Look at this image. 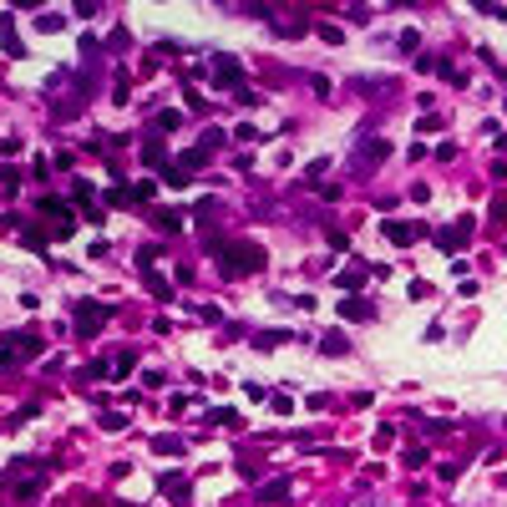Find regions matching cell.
Listing matches in <instances>:
<instances>
[{
	"instance_id": "6da1fadb",
	"label": "cell",
	"mask_w": 507,
	"mask_h": 507,
	"mask_svg": "<svg viewBox=\"0 0 507 507\" xmlns=\"http://www.w3.org/2000/svg\"><path fill=\"white\" fill-rule=\"evenodd\" d=\"M208 254L224 264V274H259L264 269V249L259 244H233V239H213Z\"/></svg>"
},
{
	"instance_id": "7a4b0ae2",
	"label": "cell",
	"mask_w": 507,
	"mask_h": 507,
	"mask_svg": "<svg viewBox=\"0 0 507 507\" xmlns=\"http://www.w3.org/2000/svg\"><path fill=\"white\" fill-rule=\"evenodd\" d=\"M107 315H112V305H102V300H82V305H76V335H82V340H92L102 325H107Z\"/></svg>"
},
{
	"instance_id": "3957f363",
	"label": "cell",
	"mask_w": 507,
	"mask_h": 507,
	"mask_svg": "<svg viewBox=\"0 0 507 507\" xmlns=\"http://www.w3.org/2000/svg\"><path fill=\"white\" fill-rule=\"evenodd\" d=\"M472 228H477V218H472V213H462L451 228H436V249H441V254H457L462 244L472 239Z\"/></svg>"
},
{
	"instance_id": "277c9868",
	"label": "cell",
	"mask_w": 507,
	"mask_h": 507,
	"mask_svg": "<svg viewBox=\"0 0 507 507\" xmlns=\"http://www.w3.org/2000/svg\"><path fill=\"white\" fill-rule=\"evenodd\" d=\"M213 76H218V86H224V92H233V86H239V76H244L239 56H224V51H218V56H213Z\"/></svg>"
},
{
	"instance_id": "5b68a950",
	"label": "cell",
	"mask_w": 507,
	"mask_h": 507,
	"mask_svg": "<svg viewBox=\"0 0 507 507\" xmlns=\"http://www.w3.org/2000/svg\"><path fill=\"white\" fill-rule=\"evenodd\" d=\"M355 173H370V167H381V158H391V142H381V137H375L370 142V148H366V142H360V152H355Z\"/></svg>"
},
{
	"instance_id": "8992f818",
	"label": "cell",
	"mask_w": 507,
	"mask_h": 507,
	"mask_svg": "<svg viewBox=\"0 0 507 507\" xmlns=\"http://www.w3.org/2000/svg\"><path fill=\"white\" fill-rule=\"evenodd\" d=\"M41 213L51 218V228H56V233H71V213H67V203H61V198H41Z\"/></svg>"
},
{
	"instance_id": "52a82bcc",
	"label": "cell",
	"mask_w": 507,
	"mask_h": 507,
	"mask_svg": "<svg viewBox=\"0 0 507 507\" xmlns=\"http://www.w3.org/2000/svg\"><path fill=\"white\" fill-rule=\"evenodd\" d=\"M10 355H41V335H5Z\"/></svg>"
},
{
	"instance_id": "ba28073f",
	"label": "cell",
	"mask_w": 507,
	"mask_h": 507,
	"mask_svg": "<svg viewBox=\"0 0 507 507\" xmlns=\"http://www.w3.org/2000/svg\"><path fill=\"white\" fill-rule=\"evenodd\" d=\"M340 315H345V320H370L375 309H370L366 300H355V294H345V300H340Z\"/></svg>"
},
{
	"instance_id": "9c48e42d",
	"label": "cell",
	"mask_w": 507,
	"mask_h": 507,
	"mask_svg": "<svg viewBox=\"0 0 507 507\" xmlns=\"http://www.w3.org/2000/svg\"><path fill=\"white\" fill-rule=\"evenodd\" d=\"M416 233H421V228H411V224H396V218H386V239H391V244H411Z\"/></svg>"
},
{
	"instance_id": "30bf717a",
	"label": "cell",
	"mask_w": 507,
	"mask_h": 507,
	"mask_svg": "<svg viewBox=\"0 0 507 507\" xmlns=\"http://www.w3.org/2000/svg\"><path fill=\"white\" fill-rule=\"evenodd\" d=\"M152 127H158V132H178V127H183V112H178V107H167V112L152 117Z\"/></svg>"
},
{
	"instance_id": "8fae6325",
	"label": "cell",
	"mask_w": 507,
	"mask_h": 507,
	"mask_svg": "<svg viewBox=\"0 0 507 507\" xmlns=\"http://www.w3.org/2000/svg\"><path fill=\"white\" fill-rule=\"evenodd\" d=\"M163 492H167V497H173L178 507H183V502L193 497V492H188V477H167V482H163Z\"/></svg>"
},
{
	"instance_id": "7c38bea8",
	"label": "cell",
	"mask_w": 507,
	"mask_h": 507,
	"mask_svg": "<svg viewBox=\"0 0 507 507\" xmlns=\"http://www.w3.org/2000/svg\"><path fill=\"white\" fill-rule=\"evenodd\" d=\"M152 451H158V457H183V441L178 436H152Z\"/></svg>"
},
{
	"instance_id": "4fadbf2b",
	"label": "cell",
	"mask_w": 507,
	"mask_h": 507,
	"mask_svg": "<svg viewBox=\"0 0 507 507\" xmlns=\"http://www.w3.org/2000/svg\"><path fill=\"white\" fill-rule=\"evenodd\" d=\"M25 467H31V462H16V467H10V477H21ZM36 487H41V477H31V482H21V487H16V497H36Z\"/></svg>"
},
{
	"instance_id": "5bb4252c",
	"label": "cell",
	"mask_w": 507,
	"mask_h": 507,
	"mask_svg": "<svg viewBox=\"0 0 507 507\" xmlns=\"http://www.w3.org/2000/svg\"><path fill=\"white\" fill-rule=\"evenodd\" d=\"M284 340H290V330H259V335H254L259 350H274V345H284Z\"/></svg>"
},
{
	"instance_id": "9a60e30c",
	"label": "cell",
	"mask_w": 507,
	"mask_h": 507,
	"mask_svg": "<svg viewBox=\"0 0 507 507\" xmlns=\"http://www.w3.org/2000/svg\"><path fill=\"white\" fill-rule=\"evenodd\" d=\"M320 350H330V355H345V350H350V340H345L340 330H330V335L320 340Z\"/></svg>"
},
{
	"instance_id": "2e32d148",
	"label": "cell",
	"mask_w": 507,
	"mask_h": 507,
	"mask_svg": "<svg viewBox=\"0 0 507 507\" xmlns=\"http://www.w3.org/2000/svg\"><path fill=\"white\" fill-rule=\"evenodd\" d=\"M360 279H366V269L355 264V269H350V274H340V279H335V284H340V290L350 294V290H360Z\"/></svg>"
},
{
	"instance_id": "e0dca14e",
	"label": "cell",
	"mask_w": 507,
	"mask_h": 507,
	"mask_svg": "<svg viewBox=\"0 0 507 507\" xmlns=\"http://www.w3.org/2000/svg\"><path fill=\"white\" fill-rule=\"evenodd\" d=\"M142 158H148V167H163V148H158V142H142Z\"/></svg>"
},
{
	"instance_id": "ac0fdd59",
	"label": "cell",
	"mask_w": 507,
	"mask_h": 507,
	"mask_svg": "<svg viewBox=\"0 0 507 507\" xmlns=\"http://www.w3.org/2000/svg\"><path fill=\"white\" fill-rule=\"evenodd\" d=\"M284 492H290V482H269L264 492H259V502H279V497H284Z\"/></svg>"
},
{
	"instance_id": "d6986e66",
	"label": "cell",
	"mask_w": 507,
	"mask_h": 507,
	"mask_svg": "<svg viewBox=\"0 0 507 507\" xmlns=\"http://www.w3.org/2000/svg\"><path fill=\"white\" fill-rule=\"evenodd\" d=\"M320 41L325 46H345V36H340V25H320Z\"/></svg>"
},
{
	"instance_id": "ffe728a7",
	"label": "cell",
	"mask_w": 507,
	"mask_h": 507,
	"mask_svg": "<svg viewBox=\"0 0 507 507\" xmlns=\"http://www.w3.org/2000/svg\"><path fill=\"white\" fill-rule=\"evenodd\" d=\"M137 264H142V269H152V264H158V244H142V254H137Z\"/></svg>"
},
{
	"instance_id": "44dd1931",
	"label": "cell",
	"mask_w": 507,
	"mask_h": 507,
	"mask_svg": "<svg viewBox=\"0 0 507 507\" xmlns=\"http://www.w3.org/2000/svg\"><path fill=\"white\" fill-rule=\"evenodd\" d=\"M163 178H167V183H173V188H188V167H167Z\"/></svg>"
},
{
	"instance_id": "7402d4cb",
	"label": "cell",
	"mask_w": 507,
	"mask_h": 507,
	"mask_svg": "<svg viewBox=\"0 0 507 507\" xmlns=\"http://www.w3.org/2000/svg\"><path fill=\"white\" fill-rule=\"evenodd\" d=\"M132 366H137L132 355H117V360H112V375H132Z\"/></svg>"
},
{
	"instance_id": "603a6c76",
	"label": "cell",
	"mask_w": 507,
	"mask_h": 507,
	"mask_svg": "<svg viewBox=\"0 0 507 507\" xmlns=\"http://www.w3.org/2000/svg\"><path fill=\"white\" fill-rule=\"evenodd\" d=\"M426 457H432L426 447H411V451H406V467H426Z\"/></svg>"
},
{
	"instance_id": "cb8c5ba5",
	"label": "cell",
	"mask_w": 507,
	"mask_h": 507,
	"mask_svg": "<svg viewBox=\"0 0 507 507\" xmlns=\"http://www.w3.org/2000/svg\"><path fill=\"white\" fill-rule=\"evenodd\" d=\"M208 421H218V426H228V421H239V416H233L228 406H218V411H208Z\"/></svg>"
}]
</instances>
